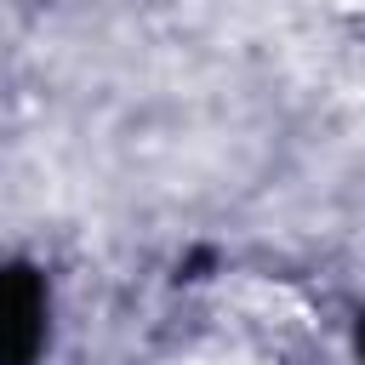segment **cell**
Here are the masks:
<instances>
[{
  "label": "cell",
  "instance_id": "7a4b0ae2",
  "mask_svg": "<svg viewBox=\"0 0 365 365\" xmlns=\"http://www.w3.org/2000/svg\"><path fill=\"white\" fill-rule=\"evenodd\" d=\"M359 354H365V319H359Z\"/></svg>",
  "mask_w": 365,
  "mask_h": 365
},
{
  "label": "cell",
  "instance_id": "6da1fadb",
  "mask_svg": "<svg viewBox=\"0 0 365 365\" xmlns=\"http://www.w3.org/2000/svg\"><path fill=\"white\" fill-rule=\"evenodd\" d=\"M46 336V285L34 268H0V365H34Z\"/></svg>",
  "mask_w": 365,
  "mask_h": 365
}]
</instances>
